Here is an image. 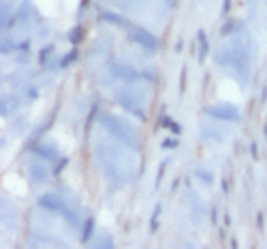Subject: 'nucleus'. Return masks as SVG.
<instances>
[{"label":"nucleus","mask_w":267,"mask_h":249,"mask_svg":"<svg viewBox=\"0 0 267 249\" xmlns=\"http://www.w3.org/2000/svg\"><path fill=\"white\" fill-rule=\"evenodd\" d=\"M103 121H105L103 124L114 133V136L118 138V140L127 142V145H132V147H138V133L132 131V129L127 127L123 121H118V118H112V116H105Z\"/></svg>","instance_id":"f257e3e1"},{"label":"nucleus","mask_w":267,"mask_h":249,"mask_svg":"<svg viewBox=\"0 0 267 249\" xmlns=\"http://www.w3.org/2000/svg\"><path fill=\"white\" fill-rule=\"evenodd\" d=\"M207 114L216 121H223V123H234L238 121V109H234L232 105H214V107L207 109Z\"/></svg>","instance_id":"f03ea898"},{"label":"nucleus","mask_w":267,"mask_h":249,"mask_svg":"<svg viewBox=\"0 0 267 249\" xmlns=\"http://www.w3.org/2000/svg\"><path fill=\"white\" fill-rule=\"evenodd\" d=\"M132 38L136 42H140L145 49H151V51L158 49V40H156V38L151 36L149 31H145V29H138V27H134V29H132Z\"/></svg>","instance_id":"7ed1b4c3"},{"label":"nucleus","mask_w":267,"mask_h":249,"mask_svg":"<svg viewBox=\"0 0 267 249\" xmlns=\"http://www.w3.org/2000/svg\"><path fill=\"white\" fill-rule=\"evenodd\" d=\"M116 100L127 109V112L136 114L138 118L145 116V114H142V109H140V105H138V100H136V98H130V96H127L125 92H118V94H116Z\"/></svg>","instance_id":"20e7f679"},{"label":"nucleus","mask_w":267,"mask_h":249,"mask_svg":"<svg viewBox=\"0 0 267 249\" xmlns=\"http://www.w3.org/2000/svg\"><path fill=\"white\" fill-rule=\"evenodd\" d=\"M29 174L33 176V180H36V183H42V180L49 176V169H47L42 162H31V165H29Z\"/></svg>","instance_id":"39448f33"},{"label":"nucleus","mask_w":267,"mask_h":249,"mask_svg":"<svg viewBox=\"0 0 267 249\" xmlns=\"http://www.w3.org/2000/svg\"><path fill=\"white\" fill-rule=\"evenodd\" d=\"M198 42H200V58H205V56H207V49H209V45H207V36H205V31H200V33H198Z\"/></svg>","instance_id":"423d86ee"},{"label":"nucleus","mask_w":267,"mask_h":249,"mask_svg":"<svg viewBox=\"0 0 267 249\" xmlns=\"http://www.w3.org/2000/svg\"><path fill=\"white\" fill-rule=\"evenodd\" d=\"M36 154L45 156L47 160H54V158H56V151H54V149H49V147H36Z\"/></svg>","instance_id":"0eeeda50"},{"label":"nucleus","mask_w":267,"mask_h":249,"mask_svg":"<svg viewBox=\"0 0 267 249\" xmlns=\"http://www.w3.org/2000/svg\"><path fill=\"white\" fill-rule=\"evenodd\" d=\"M92 232H94V220L87 218V223H85V232H83V243H87L89 238H92Z\"/></svg>","instance_id":"6e6552de"},{"label":"nucleus","mask_w":267,"mask_h":249,"mask_svg":"<svg viewBox=\"0 0 267 249\" xmlns=\"http://www.w3.org/2000/svg\"><path fill=\"white\" fill-rule=\"evenodd\" d=\"M105 20H109V22H116V25H121V27H125V25H127V20H123V18H118L116 13H105Z\"/></svg>","instance_id":"1a4fd4ad"},{"label":"nucleus","mask_w":267,"mask_h":249,"mask_svg":"<svg viewBox=\"0 0 267 249\" xmlns=\"http://www.w3.org/2000/svg\"><path fill=\"white\" fill-rule=\"evenodd\" d=\"M196 174H198V178L203 180V183H207V185L212 183V174H209V171H203V169H198Z\"/></svg>","instance_id":"9d476101"},{"label":"nucleus","mask_w":267,"mask_h":249,"mask_svg":"<svg viewBox=\"0 0 267 249\" xmlns=\"http://www.w3.org/2000/svg\"><path fill=\"white\" fill-rule=\"evenodd\" d=\"M51 51H54V49H42L40 60H42V62H47V60H49V58H51Z\"/></svg>","instance_id":"9b49d317"},{"label":"nucleus","mask_w":267,"mask_h":249,"mask_svg":"<svg viewBox=\"0 0 267 249\" xmlns=\"http://www.w3.org/2000/svg\"><path fill=\"white\" fill-rule=\"evenodd\" d=\"M163 123L167 124V127H171V131H174V133H178V127H176V124H174V121H171V118H165Z\"/></svg>","instance_id":"f8f14e48"},{"label":"nucleus","mask_w":267,"mask_h":249,"mask_svg":"<svg viewBox=\"0 0 267 249\" xmlns=\"http://www.w3.org/2000/svg\"><path fill=\"white\" fill-rule=\"evenodd\" d=\"M234 27H236V25H234V22H227V25H225V27H223V29H221V33H232V29H234Z\"/></svg>","instance_id":"ddd939ff"},{"label":"nucleus","mask_w":267,"mask_h":249,"mask_svg":"<svg viewBox=\"0 0 267 249\" xmlns=\"http://www.w3.org/2000/svg\"><path fill=\"white\" fill-rule=\"evenodd\" d=\"M74 58H76V51H71V54H69V56H67V58L63 60V67H65V65H69V62L74 60Z\"/></svg>","instance_id":"4468645a"},{"label":"nucleus","mask_w":267,"mask_h":249,"mask_svg":"<svg viewBox=\"0 0 267 249\" xmlns=\"http://www.w3.org/2000/svg\"><path fill=\"white\" fill-rule=\"evenodd\" d=\"M80 36H83V29H74V36H71V40L76 42V40H78Z\"/></svg>","instance_id":"2eb2a0df"},{"label":"nucleus","mask_w":267,"mask_h":249,"mask_svg":"<svg viewBox=\"0 0 267 249\" xmlns=\"http://www.w3.org/2000/svg\"><path fill=\"white\" fill-rule=\"evenodd\" d=\"M163 147H176V140H174V138H169L167 142H163Z\"/></svg>","instance_id":"dca6fc26"},{"label":"nucleus","mask_w":267,"mask_h":249,"mask_svg":"<svg viewBox=\"0 0 267 249\" xmlns=\"http://www.w3.org/2000/svg\"><path fill=\"white\" fill-rule=\"evenodd\" d=\"M230 4H232V0H225V7H223V13L230 11Z\"/></svg>","instance_id":"f3484780"}]
</instances>
